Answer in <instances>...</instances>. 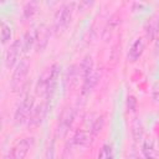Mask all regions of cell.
<instances>
[{
  "label": "cell",
  "mask_w": 159,
  "mask_h": 159,
  "mask_svg": "<svg viewBox=\"0 0 159 159\" xmlns=\"http://www.w3.org/2000/svg\"><path fill=\"white\" fill-rule=\"evenodd\" d=\"M4 159H12V158H11V157L9 155V153H7V155H5V157H4Z\"/></svg>",
  "instance_id": "4316f807"
},
{
  "label": "cell",
  "mask_w": 159,
  "mask_h": 159,
  "mask_svg": "<svg viewBox=\"0 0 159 159\" xmlns=\"http://www.w3.org/2000/svg\"><path fill=\"white\" fill-rule=\"evenodd\" d=\"M73 119H75V111L70 107L63 108L58 117V122H57V127H56V135L60 138L66 137L70 128L72 127Z\"/></svg>",
  "instance_id": "277c9868"
},
{
  "label": "cell",
  "mask_w": 159,
  "mask_h": 159,
  "mask_svg": "<svg viewBox=\"0 0 159 159\" xmlns=\"http://www.w3.org/2000/svg\"><path fill=\"white\" fill-rule=\"evenodd\" d=\"M142 153L145 159H157L158 158V150L155 148L153 139H144L142 144Z\"/></svg>",
  "instance_id": "4fadbf2b"
},
{
  "label": "cell",
  "mask_w": 159,
  "mask_h": 159,
  "mask_svg": "<svg viewBox=\"0 0 159 159\" xmlns=\"http://www.w3.org/2000/svg\"><path fill=\"white\" fill-rule=\"evenodd\" d=\"M75 6H76L75 2H67V4H63L57 10L55 19H53V29L56 32H62L71 24Z\"/></svg>",
  "instance_id": "6da1fadb"
},
{
  "label": "cell",
  "mask_w": 159,
  "mask_h": 159,
  "mask_svg": "<svg viewBox=\"0 0 159 159\" xmlns=\"http://www.w3.org/2000/svg\"><path fill=\"white\" fill-rule=\"evenodd\" d=\"M155 50L159 51V39H157V42H155Z\"/></svg>",
  "instance_id": "484cf974"
},
{
  "label": "cell",
  "mask_w": 159,
  "mask_h": 159,
  "mask_svg": "<svg viewBox=\"0 0 159 159\" xmlns=\"http://www.w3.org/2000/svg\"><path fill=\"white\" fill-rule=\"evenodd\" d=\"M51 78H52V65L46 67L43 70V72L40 75L37 83H36V94L41 96V97H47L48 91H50V86H51Z\"/></svg>",
  "instance_id": "52a82bcc"
},
{
  "label": "cell",
  "mask_w": 159,
  "mask_h": 159,
  "mask_svg": "<svg viewBox=\"0 0 159 159\" xmlns=\"http://www.w3.org/2000/svg\"><path fill=\"white\" fill-rule=\"evenodd\" d=\"M29 70H30V60L27 57H24L19 61V63L15 66V70L12 72V77H11V89L12 92H19L25 81L26 77L29 75Z\"/></svg>",
  "instance_id": "7a4b0ae2"
},
{
  "label": "cell",
  "mask_w": 159,
  "mask_h": 159,
  "mask_svg": "<svg viewBox=\"0 0 159 159\" xmlns=\"http://www.w3.org/2000/svg\"><path fill=\"white\" fill-rule=\"evenodd\" d=\"M152 97H153L155 103H159V81L155 82L153 88H152Z\"/></svg>",
  "instance_id": "cb8c5ba5"
},
{
  "label": "cell",
  "mask_w": 159,
  "mask_h": 159,
  "mask_svg": "<svg viewBox=\"0 0 159 159\" xmlns=\"http://www.w3.org/2000/svg\"><path fill=\"white\" fill-rule=\"evenodd\" d=\"M99 80V73L97 70H93L86 78H83V83H82V89H81V94L83 97H87L92 89L96 87V84L98 83Z\"/></svg>",
  "instance_id": "9c48e42d"
},
{
  "label": "cell",
  "mask_w": 159,
  "mask_h": 159,
  "mask_svg": "<svg viewBox=\"0 0 159 159\" xmlns=\"http://www.w3.org/2000/svg\"><path fill=\"white\" fill-rule=\"evenodd\" d=\"M144 47H145V42H144V39L143 37H139L137 39L132 46L129 47V51H128V61L130 62H135L139 60V57L143 55L144 52Z\"/></svg>",
  "instance_id": "30bf717a"
},
{
  "label": "cell",
  "mask_w": 159,
  "mask_h": 159,
  "mask_svg": "<svg viewBox=\"0 0 159 159\" xmlns=\"http://www.w3.org/2000/svg\"><path fill=\"white\" fill-rule=\"evenodd\" d=\"M55 158V142L51 140L47 150H46V159H53Z\"/></svg>",
  "instance_id": "d4e9b609"
},
{
  "label": "cell",
  "mask_w": 159,
  "mask_h": 159,
  "mask_svg": "<svg viewBox=\"0 0 159 159\" xmlns=\"http://www.w3.org/2000/svg\"><path fill=\"white\" fill-rule=\"evenodd\" d=\"M46 103L45 104H39L34 108L29 120H27V124L30 128H36L37 125H40V123L42 122L43 117H45V112H46Z\"/></svg>",
  "instance_id": "7c38bea8"
},
{
  "label": "cell",
  "mask_w": 159,
  "mask_h": 159,
  "mask_svg": "<svg viewBox=\"0 0 159 159\" xmlns=\"http://www.w3.org/2000/svg\"><path fill=\"white\" fill-rule=\"evenodd\" d=\"M91 138H92V133L91 132H86V130H77L72 138V143L80 147H87L91 143Z\"/></svg>",
  "instance_id": "2e32d148"
},
{
  "label": "cell",
  "mask_w": 159,
  "mask_h": 159,
  "mask_svg": "<svg viewBox=\"0 0 159 159\" xmlns=\"http://www.w3.org/2000/svg\"><path fill=\"white\" fill-rule=\"evenodd\" d=\"M158 32H159V20L154 15V16H150L148 19V21L145 22V25H144L145 39L149 40V41H153V40H155Z\"/></svg>",
  "instance_id": "8fae6325"
},
{
  "label": "cell",
  "mask_w": 159,
  "mask_h": 159,
  "mask_svg": "<svg viewBox=\"0 0 159 159\" xmlns=\"http://www.w3.org/2000/svg\"><path fill=\"white\" fill-rule=\"evenodd\" d=\"M21 41H22V51L24 52H27L32 48L34 45H36V31H27L22 37H21Z\"/></svg>",
  "instance_id": "e0dca14e"
},
{
  "label": "cell",
  "mask_w": 159,
  "mask_h": 159,
  "mask_svg": "<svg viewBox=\"0 0 159 159\" xmlns=\"http://www.w3.org/2000/svg\"><path fill=\"white\" fill-rule=\"evenodd\" d=\"M132 128H133L132 132H133L134 139H135V140H142V138H143V127H142L140 122H139V120H135V122L133 123Z\"/></svg>",
  "instance_id": "7402d4cb"
},
{
  "label": "cell",
  "mask_w": 159,
  "mask_h": 159,
  "mask_svg": "<svg viewBox=\"0 0 159 159\" xmlns=\"http://www.w3.org/2000/svg\"><path fill=\"white\" fill-rule=\"evenodd\" d=\"M35 99H34V96L31 94H26L21 101L20 103L17 104L16 109H15V114H14V120L16 124H24L29 120L35 106Z\"/></svg>",
  "instance_id": "3957f363"
},
{
  "label": "cell",
  "mask_w": 159,
  "mask_h": 159,
  "mask_svg": "<svg viewBox=\"0 0 159 159\" xmlns=\"http://www.w3.org/2000/svg\"><path fill=\"white\" fill-rule=\"evenodd\" d=\"M127 108L129 111H135V108H137V98L134 96H128L127 97Z\"/></svg>",
  "instance_id": "603a6c76"
},
{
  "label": "cell",
  "mask_w": 159,
  "mask_h": 159,
  "mask_svg": "<svg viewBox=\"0 0 159 159\" xmlns=\"http://www.w3.org/2000/svg\"><path fill=\"white\" fill-rule=\"evenodd\" d=\"M36 11H37V2L36 1L26 2L24 6V17L30 19L36 14Z\"/></svg>",
  "instance_id": "ffe728a7"
},
{
  "label": "cell",
  "mask_w": 159,
  "mask_h": 159,
  "mask_svg": "<svg viewBox=\"0 0 159 159\" xmlns=\"http://www.w3.org/2000/svg\"><path fill=\"white\" fill-rule=\"evenodd\" d=\"M97 159H113V150H112V147L108 145V144H104L102 145L99 153H98V157Z\"/></svg>",
  "instance_id": "44dd1931"
},
{
  "label": "cell",
  "mask_w": 159,
  "mask_h": 159,
  "mask_svg": "<svg viewBox=\"0 0 159 159\" xmlns=\"http://www.w3.org/2000/svg\"><path fill=\"white\" fill-rule=\"evenodd\" d=\"M135 159H142V158H140V157H137V158H135Z\"/></svg>",
  "instance_id": "83f0119b"
},
{
  "label": "cell",
  "mask_w": 159,
  "mask_h": 159,
  "mask_svg": "<svg viewBox=\"0 0 159 159\" xmlns=\"http://www.w3.org/2000/svg\"><path fill=\"white\" fill-rule=\"evenodd\" d=\"M103 127H104V117L103 116H97L93 119L92 124H91L89 132L92 133V135H96V134L101 133V130L103 129Z\"/></svg>",
  "instance_id": "d6986e66"
},
{
  "label": "cell",
  "mask_w": 159,
  "mask_h": 159,
  "mask_svg": "<svg viewBox=\"0 0 159 159\" xmlns=\"http://www.w3.org/2000/svg\"><path fill=\"white\" fill-rule=\"evenodd\" d=\"M78 67H80V75H81L82 80L86 78V77L94 70V63H93L92 56H91V55H86V56L82 58V61H81V63H80Z\"/></svg>",
  "instance_id": "9a60e30c"
},
{
  "label": "cell",
  "mask_w": 159,
  "mask_h": 159,
  "mask_svg": "<svg viewBox=\"0 0 159 159\" xmlns=\"http://www.w3.org/2000/svg\"><path fill=\"white\" fill-rule=\"evenodd\" d=\"M48 42V30L46 26H41L36 30V48L37 51H43Z\"/></svg>",
  "instance_id": "5bb4252c"
},
{
  "label": "cell",
  "mask_w": 159,
  "mask_h": 159,
  "mask_svg": "<svg viewBox=\"0 0 159 159\" xmlns=\"http://www.w3.org/2000/svg\"><path fill=\"white\" fill-rule=\"evenodd\" d=\"M22 51V41L21 39H16L14 40V42L9 46L6 53H5V67L6 68H12L14 66H16L19 63V58Z\"/></svg>",
  "instance_id": "5b68a950"
},
{
  "label": "cell",
  "mask_w": 159,
  "mask_h": 159,
  "mask_svg": "<svg viewBox=\"0 0 159 159\" xmlns=\"http://www.w3.org/2000/svg\"><path fill=\"white\" fill-rule=\"evenodd\" d=\"M34 143H35L34 137L22 138L11 148V150L9 152V155L12 159H24L27 155V153L30 152V149L34 147Z\"/></svg>",
  "instance_id": "8992f818"
},
{
  "label": "cell",
  "mask_w": 159,
  "mask_h": 159,
  "mask_svg": "<svg viewBox=\"0 0 159 159\" xmlns=\"http://www.w3.org/2000/svg\"><path fill=\"white\" fill-rule=\"evenodd\" d=\"M80 67L77 65H71L68 68H67V72L65 75V80H63V87L66 91H71L76 84H77V81H78V77H80Z\"/></svg>",
  "instance_id": "ba28073f"
},
{
  "label": "cell",
  "mask_w": 159,
  "mask_h": 159,
  "mask_svg": "<svg viewBox=\"0 0 159 159\" xmlns=\"http://www.w3.org/2000/svg\"><path fill=\"white\" fill-rule=\"evenodd\" d=\"M0 34H1V43L5 45L11 40L12 36V30L11 26L9 24H6L4 20H1V25H0Z\"/></svg>",
  "instance_id": "ac0fdd59"
}]
</instances>
